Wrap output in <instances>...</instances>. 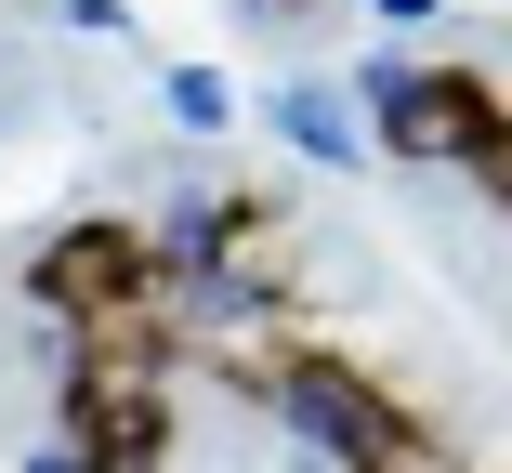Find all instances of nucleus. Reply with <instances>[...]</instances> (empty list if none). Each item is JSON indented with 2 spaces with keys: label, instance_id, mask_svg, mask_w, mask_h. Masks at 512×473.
I'll return each mask as SVG.
<instances>
[{
  "label": "nucleus",
  "instance_id": "1",
  "mask_svg": "<svg viewBox=\"0 0 512 473\" xmlns=\"http://www.w3.org/2000/svg\"><path fill=\"white\" fill-rule=\"evenodd\" d=\"M368 132L407 171H447L512 224V79L499 66H381L368 79Z\"/></svg>",
  "mask_w": 512,
  "mask_h": 473
}]
</instances>
